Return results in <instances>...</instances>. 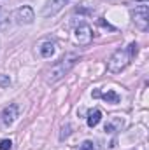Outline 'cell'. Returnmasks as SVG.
<instances>
[{"label": "cell", "mask_w": 149, "mask_h": 150, "mask_svg": "<svg viewBox=\"0 0 149 150\" xmlns=\"http://www.w3.org/2000/svg\"><path fill=\"white\" fill-rule=\"evenodd\" d=\"M18 112H19V108H18V105H9V107H5L2 113H0V119H2V124L4 126H11L14 120H16V117H18Z\"/></svg>", "instance_id": "52a82bcc"}, {"label": "cell", "mask_w": 149, "mask_h": 150, "mask_svg": "<svg viewBox=\"0 0 149 150\" xmlns=\"http://www.w3.org/2000/svg\"><path fill=\"white\" fill-rule=\"evenodd\" d=\"M77 61H79V56H75V54H69V56H65L63 59H60V61H58L56 65H53L51 70L47 72V82H49V84H54V82H58L60 79H63L65 75L74 68V65Z\"/></svg>", "instance_id": "6da1fadb"}, {"label": "cell", "mask_w": 149, "mask_h": 150, "mask_svg": "<svg viewBox=\"0 0 149 150\" xmlns=\"http://www.w3.org/2000/svg\"><path fill=\"white\" fill-rule=\"evenodd\" d=\"M9 84H11L9 75H0V87H9Z\"/></svg>", "instance_id": "8fae6325"}, {"label": "cell", "mask_w": 149, "mask_h": 150, "mask_svg": "<svg viewBox=\"0 0 149 150\" xmlns=\"http://www.w3.org/2000/svg\"><path fill=\"white\" fill-rule=\"evenodd\" d=\"M132 18H133V23L139 30L146 32L149 26V7L146 4H140V5H135V9L132 11Z\"/></svg>", "instance_id": "3957f363"}, {"label": "cell", "mask_w": 149, "mask_h": 150, "mask_svg": "<svg viewBox=\"0 0 149 150\" xmlns=\"http://www.w3.org/2000/svg\"><path fill=\"white\" fill-rule=\"evenodd\" d=\"M67 2H69V0H47V2L44 4L42 11H40V16H42V18H51V16L58 14V12L65 7Z\"/></svg>", "instance_id": "277c9868"}, {"label": "cell", "mask_w": 149, "mask_h": 150, "mask_svg": "<svg viewBox=\"0 0 149 150\" xmlns=\"http://www.w3.org/2000/svg\"><path fill=\"white\" fill-rule=\"evenodd\" d=\"M14 19H16L18 25H32L34 19H35V16H34V9L28 7V5H23V7L16 9V12H14Z\"/></svg>", "instance_id": "8992f818"}, {"label": "cell", "mask_w": 149, "mask_h": 150, "mask_svg": "<svg viewBox=\"0 0 149 150\" xmlns=\"http://www.w3.org/2000/svg\"><path fill=\"white\" fill-rule=\"evenodd\" d=\"M98 98H102L104 101H107V103H119V94L116 93V91H107V93H100L98 94Z\"/></svg>", "instance_id": "9c48e42d"}, {"label": "cell", "mask_w": 149, "mask_h": 150, "mask_svg": "<svg viewBox=\"0 0 149 150\" xmlns=\"http://www.w3.org/2000/svg\"><path fill=\"white\" fill-rule=\"evenodd\" d=\"M11 145H12L11 140H2V142H0V150H9Z\"/></svg>", "instance_id": "5bb4252c"}, {"label": "cell", "mask_w": 149, "mask_h": 150, "mask_svg": "<svg viewBox=\"0 0 149 150\" xmlns=\"http://www.w3.org/2000/svg\"><path fill=\"white\" fill-rule=\"evenodd\" d=\"M54 54V44L53 42H44L40 45V56L42 58H51Z\"/></svg>", "instance_id": "30bf717a"}, {"label": "cell", "mask_w": 149, "mask_h": 150, "mask_svg": "<svg viewBox=\"0 0 149 150\" xmlns=\"http://www.w3.org/2000/svg\"><path fill=\"white\" fill-rule=\"evenodd\" d=\"M69 131H70V126L67 124V126H63L62 127V134H60V140H65L67 136H69Z\"/></svg>", "instance_id": "4fadbf2b"}, {"label": "cell", "mask_w": 149, "mask_h": 150, "mask_svg": "<svg viewBox=\"0 0 149 150\" xmlns=\"http://www.w3.org/2000/svg\"><path fill=\"white\" fill-rule=\"evenodd\" d=\"M102 120V112L98 110V108H95V110H90L88 112V126L90 127H95V126H98V122Z\"/></svg>", "instance_id": "ba28073f"}, {"label": "cell", "mask_w": 149, "mask_h": 150, "mask_svg": "<svg viewBox=\"0 0 149 150\" xmlns=\"http://www.w3.org/2000/svg\"><path fill=\"white\" fill-rule=\"evenodd\" d=\"M137 47H139V45H137V44H135V42H132V44H130V45H128V54H130V58H132V56H135V54H137V51H139V49H137Z\"/></svg>", "instance_id": "7c38bea8"}, {"label": "cell", "mask_w": 149, "mask_h": 150, "mask_svg": "<svg viewBox=\"0 0 149 150\" xmlns=\"http://www.w3.org/2000/svg\"><path fill=\"white\" fill-rule=\"evenodd\" d=\"M79 150H93V143H91V142H84V143L79 147Z\"/></svg>", "instance_id": "9a60e30c"}, {"label": "cell", "mask_w": 149, "mask_h": 150, "mask_svg": "<svg viewBox=\"0 0 149 150\" xmlns=\"http://www.w3.org/2000/svg\"><path fill=\"white\" fill-rule=\"evenodd\" d=\"M128 63H130V54H128V51L117 49V51L111 56L107 67H109V72H112V74H119L121 70H125V68L128 67Z\"/></svg>", "instance_id": "7a4b0ae2"}, {"label": "cell", "mask_w": 149, "mask_h": 150, "mask_svg": "<svg viewBox=\"0 0 149 150\" xmlns=\"http://www.w3.org/2000/svg\"><path fill=\"white\" fill-rule=\"evenodd\" d=\"M74 38L79 45H88L93 40V30L90 28V25H79L74 32Z\"/></svg>", "instance_id": "5b68a950"}]
</instances>
